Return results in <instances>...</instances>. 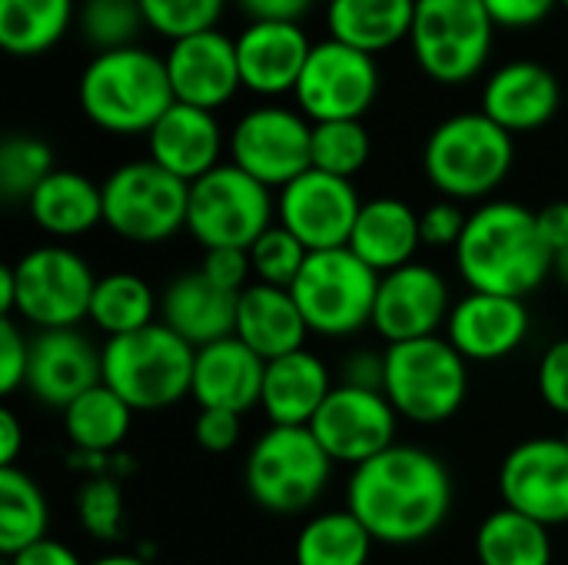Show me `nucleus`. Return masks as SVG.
<instances>
[{
    "label": "nucleus",
    "mask_w": 568,
    "mask_h": 565,
    "mask_svg": "<svg viewBox=\"0 0 568 565\" xmlns=\"http://www.w3.org/2000/svg\"><path fill=\"white\" fill-rule=\"evenodd\" d=\"M346 509L376 543L416 546L443 529L453 509V476L436 453L396 443L353 470Z\"/></svg>",
    "instance_id": "obj_1"
},
{
    "label": "nucleus",
    "mask_w": 568,
    "mask_h": 565,
    "mask_svg": "<svg viewBox=\"0 0 568 565\" xmlns=\"http://www.w3.org/2000/svg\"><path fill=\"white\" fill-rule=\"evenodd\" d=\"M456 266L473 293L526 300L552 273L556 256L542 243L536 213L513 200H489L466 220Z\"/></svg>",
    "instance_id": "obj_2"
},
{
    "label": "nucleus",
    "mask_w": 568,
    "mask_h": 565,
    "mask_svg": "<svg viewBox=\"0 0 568 565\" xmlns=\"http://www.w3.org/2000/svg\"><path fill=\"white\" fill-rule=\"evenodd\" d=\"M80 110L106 133H150L176 103L166 77V60L146 47L97 53L77 83Z\"/></svg>",
    "instance_id": "obj_3"
},
{
    "label": "nucleus",
    "mask_w": 568,
    "mask_h": 565,
    "mask_svg": "<svg viewBox=\"0 0 568 565\" xmlns=\"http://www.w3.org/2000/svg\"><path fill=\"white\" fill-rule=\"evenodd\" d=\"M516 160L513 133L483 110L446 117L423 147V170L446 200H483L509 176Z\"/></svg>",
    "instance_id": "obj_4"
},
{
    "label": "nucleus",
    "mask_w": 568,
    "mask_h": 565,
    "mask_svg": "<svg viewBox=\"0 0 568 565\" xmlns=\"http://www.w3.org/2000/svg\"><path fill=\"white\" fill-rule=\"evenodd\" d=\"M196 350L170 326L153 323L103 346V383L133 410L156 413L176 406L193 390Z\"/></svg>",
    "instance_id": "obj_5"
},
{
    "label": "nucleus",
    "mask_w": 568,
    "mask_h": 565,
    "mask_svg": "<svg viewBox=\"0 0 568 565\" xmlns=\"http://www.w3.org/2000/svg\"><path fill=\"white\" fill-rule=\"evenodd\" d=\"M333 466L310 426H270L246 456V490L260 509L296 516L326 493Z\"/></svg>",
    "instance_id": "obj_6"
},
{
    "label": "nucleus",
    "mask_w": 568,
    "mask_h": 565,
    "mask_svg": "<svg viewBox=\"0 0 568 565\" xmlns=\"http://www.w3.org/2000/svg\"><path fill=\"white\" fill-rule=\"evenodd\" d=\"M386 400L409 423H446L469 393V370L459 350L443 336L386 346Z\"/></svg>",
    "instance_id": "obj_7"
},
{
    "label": "nucleus",
    "mask_w": 568,
    "mask_h": 565,
    "mask_svg": "<svg viewBox=\"0 0 568 565\" xmlns=\"http://www.w3.org/2000/svg\"><path fill=\"white\" fill-rule=\"evenodd\" d=\"M290 293L310 333L326 340H343L373 326L379 273L369 270L349 246L320 250L310 253Z\"/></svg>",
    "instance_id": "obj_8"
},
{
    "label": "nucleus",
    "mask_w": 568,
    "mask_h": 565,
    "mask_svg": "<svg viewBox=\"0 0 568 565\" xmlns=\"http://www.w3.org/2000/svg\"><path fill=\"white\" fill-rule=\"evenodd\" d=\"M496 23L483 0H416L409 47L436 83L473 80L493 50Z\"/></svg>",
    "instance_id": "obj_9"
},
{
    "label": "nucleus",
    "mask_w": 568,
    "mask_h": 565,
    "mask_svg": "<svg viewBox=\"0 0 568 565\" xmlns=\"http://www.w3.org/2000/svg\"><path fill=\"white\" fill-rule=\"evenodd\" d=\"M103 223L140 246L163 243L186 226L190 183L166 173L160 163L130 160L116 167L103 183Z\"/></svg>",
    "instance_id": "obj_10"
},
{
    "label": "nucleus",
    "mask_w": 568,
    "mask_h": 565,
    "mask_svg": "<svg viewBox=\"0 0 568 565\" xmlns=\"http://www.w3.org/2000/svg\"><path fill=\"white\" fill-rule=\"evenodd\" d=\"M273 216L276 200L270 186L233 163H220L216 170L190 183L186 230L203 250H250L273 226Z\"/></svg>",
    "instance_id": "obj_11"
},
{
    "label": "nucleus",
    "mask_w": 568,
    "mask_h": 565,
    "mask_svg": "<svg viewBox=\"0 0 568 565\" xmlns=\"http://www.w3.org/2000/svg\"><path fill=\"white\" fill-rule=\"evenodd\" d=\"M17 303L13 313L43 330H77L90 316L97 276L90 263L67 246H37L13 263Z\"/></svg>",
    "instance_id": "obj_12"
},
{
    "label": "nucleus",
    "mask_w": 568,
    "mask_h": 565,
    "mask_svg": "<svg viewBox=\"0 0 568 565\" xmlns=\"http://www.w3.org/2000/svg\"><path fill=\"white\" fill-rule=\"evenodd\" d=\"M230 163L270 190H283L313 167V123L290 107H256L230 133Z\"/></svg>",
    "instance_id": "obj_13"
},
{
    "label": "nucleus",
    "mask_w": 568,
    "mask_h": 565,
    "mask_svg": "<svg viewBox=\"0 0 568 565\" xmlns=\"http://www.w3.org/2000/svg\"><path fill=\"white\" fill-rule=\"evenodd\" d=\"M376 93H379L376 57L353 50L333 37L313 43L310 60L293 90L303 117H310L313 123L363 120V113L376 103Z\"/></svg>",
    "instance_id": "obj_14"
},
{
    "label": "nucleus",
    "mask_w": 568,
    "mask_h": 565,
    "mask_svg": "<svg viewBox=\"0 0 568 565\" xmlns=\"http://www.w3.org/2000/svg\"><path fill=\"white\" fill-rule=\"evenodd\" d=\"M359 210L363 200L353 180L313 167L286 183L276 196V223L290 230L310 253L349 246Z\"/></svg>",
    "instance_id": "obj_15"
},
{
    "label": "nucleus",
    "mask_w": 568,
    "mask_h": 565,
    "mask_svg": "<svg viewBox=\"0 0 568 565\" xmlns=\"http://www.w3.org/2000/svg\"><path fill=\"white\" fill-rule=\"evenodd\" d=\"M396 420L399 413L393 410L386 393L343 383L333 386V393L313 416L310 433L320 440L333 463L356 470L396 446Z\"/></svg>",
    "instance_id": "obj_16"
},
{
    "label": "nucleus",
    "mask_w": 568,
    "mask_h": 565,
    "mask_svg": "<svg viewBox=\"0 0 568 565\" xmlns=\"http://www.w3.org/2000/svg\"><path fill=\"white\" fill-rule=\"evenodd\" d=\"M453 300L443 273L426 263H406L393 273L379 276L373 330L393 343H413L426 336H439L449 323Z\"/></svg>",
    "instance_id": "obj_17"
},
{
    "label": "nucleus",
    "mask_w": 568,
    "mask_h": 565,
    "mask_svg": "<svg viewBox=\"0 0 568 565\" xmlns=\"http://www.w3.org/2000/svg\"><path fill=\"white\" fill-rule=\"evenodd\" d=\"M503 503L542 526L568 523V446L539 436L519 443L499 470Z\"/></svg>",
    "instance_id": "obj_18"
},
{
    "label": "nucleus",
    "mask_w": 568,
    "mask_h": 565,
    "mask_svg": "<svg viewBox=\"0 0 568 565\" xmlns=\"http://www.w3.org/2000/svg\"><path fill=\"white\" fill-rule=\"evenodd\" d=\"M166 77L176 103L216 110L236 97L243 87L236 40L223 30H203L183 40H173L166 50Z\"/></svg>",
    "instance_id": "obj_19"
},
{
    "label": "nucleus",
    "mask_w": 568,
    "mask_h": 565,
    "mask_svg": "<svg viewBox=\"0 0 568 565\" xmlns=\"http://www.w3.org/2000/svg\"><path fill=\"white\" fill-rule=\"evenodd\" d=\"M103 383V350L77 330H43L30 340L27 390L53 410H67L77 396Z\"/></svg>",
    "instance_id": "obj_20"
},
{
    "label": "nucleus",
    "mask_w": 568,
    "mask_h": 565,
    "mask_svg": "<svg viewBox=\"0 0 568 565\" xmlns=\"http://www.w3.org/2000/svg\"><path fill=\"white\" fill-rule=\"evenodd\" d=\"M529 310L526 300L473 293L453 303L446 340L459 350L466 363H496L513 356L529 336Z\"/></svg>",
    "instance_id": "obj_21"
},
{
    "label": "nucleus",
    "mask_w": 568,
    "mask_h": 565,
    "mask_svg": "<svg viewBox=\"0 0 568 565\" xmlns=\"http://www.w3.org/2000/svg\"><path fill=\"white\" fill-rule=\"evenodd\" d=\"M562 103L559 77L539 60H513L493 70L483 87V113L506 133L546 127Z\"/></svg>",
    "instance_id": "obj_22"
},
{
    "label": "nucleus",
    "mask_w": 568,
    "mask_h": 565,
    "mask_svg": "<svg viewBox=\"0 0 568 565\" xmlns=\"http://www.w3.org/2000/svg\"><path fill=\"white\" fill-rule=\"evenodd\" d=\"M310 50L313 43L300 23H280V20L246 23L236 37L240 80L246 90L263 97L290 93L300 83Z\"/></svg>",
    "instance_id": "obj_23"
},
{
    "label": "nucleus",
    "mask_w": 568,
    "mask_h": 565,
    "mask_svg": "<svg viewBox=\"0 0 568 565\" xmlns=\"http://www.w3.org/2000/svg\"><path fill=\"white\" fill-rule=\"evenodd\" d=\"M150 160L183 183H196L210 170L220 167L223 157V130L210 110L173 103L156 127L146 133Z\"/></svg>",
    "instance_id": "obj_24"
},
{
    "label": "nucleus",
    "mask_w": 568,
    "mask_h": 565,
    "mask_svg": "<svg viewBox=\"0 0 568 565\" xmlns=\"http://www.w3.org/2000/svg\"><path fill=\"white\" fill-rule=\"evenodd\" d=\"M263 376L266 363L246 343L230 336L196 350L190 396L200 410H233L243 416L246 410L260 406Z\"/></svg>",
    "instance_id": "obj_25"
},
{
    "label": "nucleus",
    "mask_w": 568,
    "mask_h": 565,
    "mask_svg": "<svg viewBox=\"0 0 568 565\" xmlns=\"http://www.w3.org/2000/svg\"><path fill=\"white\" fill-rule=\"evenodd\" d=\"M240 293H226L210 283L200 270L180 273L160 296L163 326H170L193 350L236 336Z\"/></svg>",
    "instance_id": "obj_26"
},
{
    "label": "nucleus",
    "mask_w": 568,
    "mask_h": 565,
    "mask_svg": "<svg viewBox=\"0 0 568 565\" xmlns=\"http://www.w3.org/2000/svg\"><path fill=\"white\" fill-rule=\"evenodd\" d=\"M306 320L293 300L290 290L283 286H266V283H250L240 293V310H236V340L246 343L263 363H273L280 356H290L303 350L306 343Z\"/></svg>",
    "instance_id": "obj_27"
},
{
    "label": "nucleus",
    "mask_w": 568,
    "mask_h": 565,
    "mask_svg": "<svg viewBox=\"0 0 568 565\" xmlns=\"http://www.w3.org/2000/svg\"><path fill=\"white\" fill-rule=\"evenodd\" d=\"M333 393V380L326 363L306 346L266 363L260 406L270 426H310L326 396Z\"/></svg>",
    "instance_id": "obj_28"
},
{
    "label": "nucleus",
    "mask_w": 568,
    "mask_h": 565,
    "mask_svg": "<svg viewBox=\"0 0 568 565\" xmlns=\"http://www.w3.org/2000/svg\"><path fill=\"white\" fill-rule=\"evenodd\" d=\"M423 246L419 236V213L396 200V196H376L363 203L359 220L349 236V250L379 276L393 273L406 263H413L416 250Z\"/></svg>",
    "instance_id": "obj_29"
},
{
    "label": "nucleus",
    "mask_w": 568,
    "mask_h": 565,
    "mask_svg": "<svg viewBox=\"0 0 568 565\" xmlns=\"http://www.w3.org/2000/svg\"><path fill=\"white\" fill-rule=\"evenodd\" d=\"M27 210L43 233L73 240L103 223V190L77 170H53L27 200Z\"/></svg>",
    "instance_id": "obj_30"
},
{
    "label": "nucleus",
    "mask_w": 568,
    "mask_h": 565,
    "mask_svg": "<svg viewBox=\"0 0 568 565\" xmlns=\"http://www.w3.org/2000/svg\"><path fill=\"white\" fill-rule=\"evenodd\" d=\"M416 0H333L326 7L329 37L369 57L409 40Z\"/></svg>",
    "instance_id": "obj_31"
},
{
    "label": "nucleus",
    "mask_w": 568,
    "mask_h": 565,
    "mask_svg": "<svg viewBox=\"0 0 568 565\" xmlns=\"http://www.w3.org/2000/svg\"><path fill=\"white\" fill-rule=\"evenodd\" d=\"M133 423V410L106 386H93L83 396H77L63 410V433L83 456H106L113 453Z\"/></svg>",
    "instance_id": "obj_32"
},
{
    "label": "nucleus",
    "mask_w": 568,
    "mask_h": 565,
    "mask_svg": "<svg viewBox=\"0 0 568 565\" xmlns=\"http://www.w3.org/2000/svg\"><path fill=\"white\" fill-rule=\"evenodd\" d=\"M476 556L483 565H552L549 526L503 506L479 523Z\"/></svg>",
    "instance_id": "obj_33"
},
{
    "label": "nucleus",
    "mask_w": 568,
    "mask_h": 565,
    "mask_svg": "<svg viewBox=\"0 0 568 565\" xmlns=\"http://www.w3.org/2000/svg\"><path fill=\"white\" fill-rule=\"evenodd\" d=\"M369 529L349 509L316 513L296 536V565H366L373 553Z\"/></svg>",
    "instance_id": "obj_34"
},
{
    "label": "nucleus",
    "mask_w": 568,
    "mask_h": 565,
    "mask_svg": "<svg viewBox=\"0 0 568 565\" xmlns=\"http://www.w3.org/2000/svg\"><path fill=\"white\" fill-rule=\"evenodd\" d=\"M73 0H0V47L13 57H37L60 43Z\"/></svg>",
    "instance_id": "obj_35"
},
{
    "label": "nucleus",
    "mask_w": 568,
    "mask_h": 565,
    "mask_svg": "<svg viewBox=\"0 0 568 565\" xmlns=\"http://www.w3.org/2000/svg\"><path fill=\"white\" fill-rule=\"evenodd\" d=\"M153 316H156V296L150 283L140 280L136 273H106L97 280L87 320L100 333H106V340L153 326L156 323Z\"/></svg>",
    "instance_id": "obj_36"
},
{
    "label": "nucleus",
    "mask_w": 568,
    "mask_h": 565,
    "mask_svg": "<svg viewBox=\"0 0 568 565\" xmlns=\"http://www.w3.org/2000/svg\"><path fill=\"white\" fill-rule=\"evenodd\" d=\"M47 500L40 486L17 466L0 470V553L10 559L20 549L47 539Z\"/></svg>",
    "instance_id": "obj_37"
},
{
    "label": "nucleus",
    "mask_w": 568,
    "mask_h": 565,
    "mask_svg": "<svg viewBox=\"0 0 568 565\" xmlns=\"http://www.w3.org/2000/svg\"><path fill=\"white\" fill-rule=\"evenodd\" d=\"M53 170L57 163L47 140L30 133H10L0 143V193L7 203H27Z\"/></svg>",
    "instance_id": "obj_38"
},
{
    "label": "nucleus",
    "mask_w": 568,
    "mask_h": 565,
    "mask_svg": "<svg viewBox=\"0 0 568 565\" xmlns=\"http://www.w3.org/2000/svg\"><path fill=\"white\" fill-rule=\"evenodd\" d=\"M373 153L369 130L363 120H329L313 123V170L353 180Z\"/></svg>",
    "instance_id": "obj_39"
},
{
    "label": "nucleus",
    "mask_w": 568,
    "mask_h": 565,
    "mask_svg": "<svg viewBox=\"0 0 568 565\" xmlns=\"http://www.w3.org/2000/svg\"><path fill=\"white\" fill-rule=\"evenodd\" d=\"M146 27L136 0H83L80 30L97 53L136 47L140 30Z\"/></svg>",
    "instance_id": "obj_40"
},
{
    "label": "nucleus",
    "mask_w": 568,
    "mask_h": 565,
    "mask_svg": "<svg viewBox=\"0 0 568 565\" xmlns=\"http://www.w3.org/2000/svg\"><path fill=\"white\" fill-rule=\"evenodd\" d=\"M310 260V250L280 223H273L253 246H250V263H253V276L256 283L266 286H283L290 290L296 283V276L303 273Z\"/></svg>",
    "instance_id": "obj_41"
},
{
    "label": "nucleus",
    "mask_w": 568,
    "mask_h": 565,
    "mask_svg": "<svg viewBox=\"0 0 568 565\" xmlns=\"http://www.w3.org/2000/svg\"><path fill=\"white\" fill-rule=\"evenodd\" d=\"M143 10V20L150 30L163 33L170 43L203 33V30H216L226 0H136Z\"/></svg>",
    "instance_id": "obj_42"
},
{
    "label": "nucleus",
    "mask_w": 568,
    "mask_h": 565,
    "mask_svg": "<svg viewBox=\"0 0 568 565\" xmlns=\"http://www.w3.org/2000/svg\"><path fill=\"white\" fill-rule=\"evenodd\" d=\"M77 519L93 539H120L123 529V493L110 476L90 480L77 493Z\"/></svg>",
    "instance_id": "obj_43"
},
{
    "label": "nucleus",
    "mask_w": 568,
    "mask_h": 565,
    "mask_svg": "<svg viewBox=\"0 0 568 565\" xmlns=\"http://www.w3.org/2000/svg\"><path fill=\"white\" fill-rule=\"evenodd\" d=\"M27 366H30V343L20 333L13 316H0V393L13 396L20 386H27Z\"/></svg>",
    "instance_id": "obj_44"
},
{
    "label": "nucleus",
    "mask_w": 568,
    "mask_h": 565,
    "mask_svg": "<svg viewBox=\"0 0 568 565\" xmlns=\"http://www.w3.org/2000/svg\"><path fill=\"white\" fill-rule=\"evenodd\" d=\"M200 273L226 293H243L250 286V276H253L250 250H236V246L203 250Z\"/></svg>",
    "instance_id": "obj_45"
},
{
    "label": "nucleus",
    "mask_w": 568,
    "mask_h": 565,
    "mask_svg": "<svg viewBox=\"0 0 568 565\" xmlns=\"http://www.w3.org/2000/svg\"><path fill=\"white\" fill-rule=\"evenodd\" d=\"M466 220H469V213H463L456 200H439L419 213V236L426 246H436V250L453 246L456 250L466 233Z\"/></svg>",
    "instance_id": "obj_46"
},
{
    "label": "nucleus",
    "mask_w": 568,
    "mask_h": 565,
    "mask_svg": "<svg viewBox=\"0 0 568 565\" xmlns=\"http://www.w3.org/2000/svg\"><path fill=\"white\" fill-rule=\"evenodd\" d=\"M539 396L542 403L568 420V340L552 343L539 363Z\"/></svg>",
    "instance_id": "obj_47"
},
{
    "label": "nucleus",
    "mask_w": 568,
    "mask_h": 565,
    "mask_svg": "<svg viewBox=\"0 0 568 565\" xmlns=\"http://www.w3.org/2000/svg\"><path fill=\"white\" fill-rule=\"evenodd\" d=\"M193 433L206 453H230L243 436V416L233 410H200Z\"/></svg>",
    "instance_id": "obj_48"
},
{
    "label": "nucleus",
    "mask_w": 568,
    "mask_h": 565,
    "mask_svg": "<svg viewBox=\"0 0 568 565\" xmlns=\"http://www.w3.org/2000/svg\"><path fill=\"white\" fill-rule=\"evenodd\" d=\"M483 3L496 27L519 30V27H536L539 20H546L559 0H483Z\"/></svg>",
    "instance_id": "obj_49"
},
{
    "label": "nucleus",
    "mask_w": 568,
    "mask_h": 565,
    "mask_svg": "<svg viewBox=\"0 0 568 565\" xmlns=\"http://www.w3.org/2000/svg\"><path fill=\"white\" fill-rule=\"evenodd\" d=\"M343 383L346 386H359V390L383 393V383H386V353H373V350L353 353L343 363Z\"/></svg>",
    "instance_id": "obj_50"
},
{
    "label": "nucleus",
    "mask_w": 568,
    "mask_h": 565,
    "mask_svg": "<svg viewBox=\"0 0 568 565\" xmlns=\"http://www.w3.org/2000/svg\"><path fill=\"white\" fill-rule=\"evenodd\" d=\"M236 7L256 20H280V23H300V17L313 7V0H236Z\"/></svg>",
    "instance_id": "obj_51"
},
{
    "label": "nucleus",
    "mask_w": 568,
    "mask_h": 565,
    "mask_svg": "<svg viewBox=\"0 0 568 565\" xmlns=\"http://www.w3.org/2000/svg\"><path fill=\"white\" fill-rule=\"evenodd\" d=\"M3 565H83L80 563V556L70 549V546H63V543H57V539H40V543H33V546H27V549H20L17 556H10Z\"/></svg>",
    "instance_id": "obj_52"
},
{
    "label": "nucleus",
    "mask_w": 568,
    "mask_h": 565,
    "mask_svg": "<svg viewBox=\"0 0 568 565\" xmlns=\"http://www.w3.org/2000/svg\"><path fill=\"white\" fill-rule=\"evenodd\" d=\"M536 223H539V233H542V243L552 250V256H559L562 250H568V203H549L536 213Z\"/></svg>",
    "instance_id": "obj_53"
},
{
    "label": "nucleus",
    "mask_w": 568,
    "mask_h": 565,
    "mask_svg": "<svg viewBox=\"0 0 568 565\" xmlns=\"http://www.w3.org/2000/svg\"><path fill=\"white\" fill-rule=\"evenodd\" d=\"M20 446H23V430H20V420H17L10 410H3V413H0V470L17 463V456H20Z\"/></svg>",
    "instance_id": "obj_54"
},
{
    "label": "nucleus",
    "mask_w": 568,
    "mask_h": 565,
    "mask_svg": "<svg viewBox=\"0 0 568 565\" xmlns=\"http://www.w3.org/2000/svg\"><path fill=\"white\" fill-rule=\"evenodd\" d=\"M13 303H17V276H13V263L0 266V316H13Z\"/></svg>",
    "instance_id": "obj_55"
},
{
    "label": "nucleus",
    "mask_w": 568,
    "mask_h": 565,
    "mask_svg": "<svg viewBox=\"0 0 568 565\" xmlns=\"http://www.w3.org/2000/svg\"><path fill=\"white\" fill-rule=\"evenodd\" d=\"M87 565H153L150 559H143V556H130V553H110V556H100V559H93V563Z\"/></svg>",
    "instance_id": "obj_56"
},
{
    "label": "nucleus",
    "mask_w": 568,
    "mask_h": 565,
    "mask_svg": "<svg viewBox=\"0 0 568 565\" xmlns=\"http://www.w3.org/2000/svg\"><path fill=\"white\" fill-rule=\"evenodd\" d=\"M556 273H559V280H562V286L568 290V250H562L559 256H556V266H552Z\"/></svg>",
    "instance_id": "obj_57"
},
{
    "label": "nucleus",
    "mask_w": 568,
    "mask_h": 565,
    "mask_svg": "<svg viewBox=\"0 0 568 565\" xmlns=\"http://www.w3.org/2000/svg\"><path fill=\"white\" fill-rule=\"evenodd\" d=\"M313 3H326V7H329V3H333V0H313Z\"/></svg>",
    "instance_id": "obj_58"
},
{
    "label": "nucleus",
    "mask_w": 568,
    "mask_h": 565,
    "mask_svg": "<svg viewBox=\"0 0 568 565\" xmlns=\"http://www.w3.org/2000/svg\"><path fill=\"white\" fill-rule=\"evenodd\" d=\"M562 443H566V446H568V426H566V436H562Z\"/></svg>",
    "instance_id": "obj_59"
},
{
    "label": "nucleus",
    "mask_w": 568,
    "mask_h": 565,
    "mask_svg": "<svg viewBox=\"0 0 568 565\" xmlns=\"http://www.w3.org/2000/svg\"><path fill=\"white\" fill-rule=\"evenodd\" d=\"M559 3H562V7H566V10H568V0H559Z\"/></svg>",
    "instance_id": "obj_60"
}]
</instances>
